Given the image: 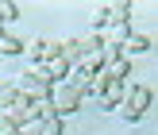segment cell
<instances>
[{"mask_svg": "<svg viewBox=\"0 0 158 135\" xmlns=\"http://www.w3.org/2000/svg\"><path fill=\"white\" fill-rule=\"evenodd\" d=\"M147 108H151V89L139 85V81H127V93H123V104L116 108V116L127 120V124H139Z\"/></svg>", "mask_w": 158, "mask_h": 135, "instance_id": "6da1fadb", "label": "cell"}, {"mask_svg": "<svg viewBox=\"0 0 158 135\" xmlns=\"http://www.w3.org/2000/svg\"><path fill=\"white\" fill-rule=\"evenodd\" d=\"M81 97L85 93H77L69 81H62V85L50 89V100H54V108H58V116H73L77 108H81Z\"/></svg>", "mask_w": 158, "mask_h": 135, "instance_id": "7a4b0ae2", "label": "cell"}, {"mask_svg": "<svg viewBox=\"0 0 158 135\" xmlns=\"http://www.w3.org/2000/svg\"><path fill=\"white\" fill-rule=\"evenodd\" d=\"M104 77H108V85H123V81H131V62L127 58H112L104 66Z\"/></svg>", "mask_w": 158, "mask_h": 135, "instance_id": "3957f363", "label": "cell"}, {"mask_svg": "<svg viewBox=\"0 0 158 135\" xmlns=\"http://www.w3.org/2000/svg\"><path fill=\"white\" fill-rule=\"evenodd\" d=\"M147 50H151V39H147V35H139V31H135V35H131L127 39V43H123L120 46V58H139V54H147Z\"/></svg>", "mask_w": 158, "mask_h": 135, "instance_id": "277c9868", "label": "cell"}, {"mask_svg": "<svg viewBox=\"0 0 158 135\" xmlns=\"http://www.w3.org/2000/svg\"><path fill=\"white\" fill-rule=\"evenodd\" d=\"M108 12V23H131V0H112V4H104Z\"/></svg>", "mask_w": 158, "mask_h": 135, "instance_id": "5b68a950", "label": "cell"}, {"mask_svg": "<svg viewBox=\"0 0 158 135\" xmlns=\"http://www.w3.org/2000/svg\"><path fill=\"white\" fill-rule=\"evenodd\" d=\"M104 66H108V58H104V50H97V54H85L81 62H77V70H85L89 77H97V74H104Z\"/></svg>", "mask_w": 158, "mask_h": 135, "instance_id": "8992f818", "label": "cell"}, {"mask_svg": "<svg viewBox=\"0 0 158 135\" xmlns=\"http://www.w3.org/2000/svg\"><path fill=\"white\" fill-rule=\"evenodd\" d=\"M123 93H127V81H123V85H108V93L100 97V108H108V112H116V108L123 104Z\"/></svg>", "mask_w": 158, "mask_h": 135, "instance_id": "52a82bcc", "label": "cell"}, {"mask_svg": "<svg viewBox=\"0 0 158 135\" xmlns=\"http://www.w3.org/2000/svg\"><path fill=\"white\" fill-rule=\"evenodd\" d=\"M19 54H23V43L8 31H0V58H19Z\"/></svg>", "mask_w": 158, "mask_h": 135, "instance_id": "ba28073f", "label": "cell"}, {"mask_svg": "<svg viewBox=\"0 0 158 135\" xmlns=\"http://www.w3.org/2000/svg\"><path fill=\"white\" fill-rule=\"evenodd\" d=\"M62 58H66L69 66H77V62L85 58L81 54V39H62Z\"/></svg>", "mask_w": 158, "mask_h": 135, "instance_id": "9c48e42d", "label": "cell"}, {"mask_svg": "<svg viewBox=\"0 0 158 135\" xmlns=\"http://www.w3.org/2000/svg\"><path fill=\"white\" fill-rule=\"evenodd\" d=\"M54 116H58L54 100H50V97H39V100H35V120H54ZM58 120H62V116H58Z\"/></svg>", "mask_w": 158, "mask_h": 135, "instance_id": "30bf717a", "label": "cell"}, {"mask_svg": "<svg viewBox=\"0 0 158 135\" xmlns=\"http://www.w3.org/2000/svg\"><path fill=\"white\" fill-rule=\"evenodd\" d=\"M23 58H27V66L43 62V39H31V43H23Z\"/></svg>", "mask_w": 158, "mask_h": 135, "instance_id": "8fae6325", "label": "cell"}, {"mask_svg": "<svg viewBox=\"0 0 158 135\" xmlns=\"http://www.w3.org/2000/svg\"><path fill=\"white\" fill-rule=\"evenodd\" d=\"M15 15H19V8H15L12 0H0V27L8 31V23H15Z\"/></svg>", "mask_w": 158, "mask_h": 135, "instance_id": "7c38bea8", "label": "cell"}, {"mask_svg": "<svg viewBox=\"0 0 158 135\" xmlns=\"http://www.w3.org/2000/svg\"><path fill=\"white\" fill-rule=\"evenodd\" d=\"M85 93H89V97H104V93H108V77H104V74H97V77H93V85H89Z\"/></svg>", "mask_w": 158, "mask_h": 135, "instance_id": "4fadbf2b", "label": "cell"}, {"mask_svg": "<svg viewBox=\"0 0 158 135\" xmlns=\"http://www.w3.org/2000/svg\"><path fill=\"white\" fill-rule=\"evenodd\" d=\"M62 58V43H50V39H43V62H54Z\"/></svg>", "mask_w": 158, "mask_h": 135, "instance_id": "5bb4252c", "label": "cell"}, {"mask_svg": "<svg viewBox=\"0 0 158 135\" xmlns=\"http://www.w3.org/2000/svg\"><path fill=\"white\" fill-rule=\"evenodd\" d=\"M39 135H62V120H39Z\"/></svg>", "mask_w": 158, "mask_h": 135, "instance_id": "9a60e30c", "label": "cell"}, {"mask_svg": "<svg viewBox=\"0 0 158 135\" xmlns=\"http://www.w3.org/2000/svg\"><path fill=\"white\" fill-rule=\"evenodd\" d=\"M8 135H23V131H8Z\"/></svg>", "mask_w": 158, "mask_h": 135, "instance_id": "2e32d148", "label": "cell"}]
</instances>
